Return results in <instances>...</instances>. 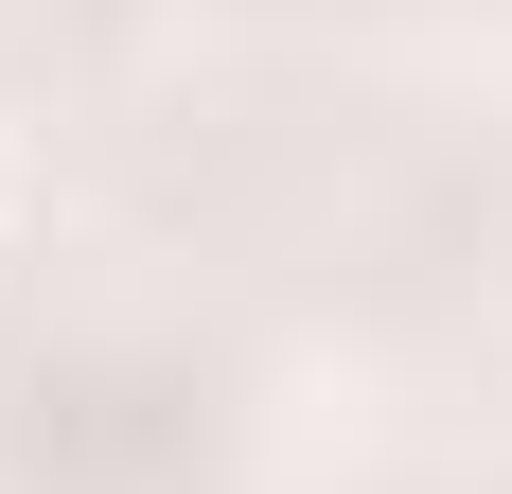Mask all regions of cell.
<instances>
[{
	"label": "cell",
	"mask_w": 512,
	"mask_h": 494,
	"mask_svg": "<svg viewBox=\"0 0 512 494\" xmlns=\"http://www.w3.org/2000/svg\"><path fill=\"white\" fill-rule=\"evenodd\" d=\"M0 177H18V159H0Z\"/></svg>",
	"instance_id": "cell-1"
}]
</instances>
